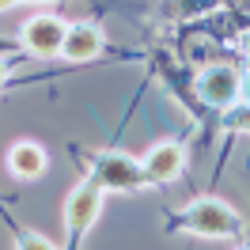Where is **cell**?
I'll use <instances>...</instances> for the list:
<instances>
[{"label":"cell","mask_w":250,"mask_h":250,"mask_svg":"<svg viewBox=\"0 0 250 250\" xmlns=\"http://www.w3.org/2000/svg\"><path fill=\"white\" fill-rule=\"evenodd\" d=\"M182 224H186L189 231H197V235H208V239L243 231V216L235 212L231 205H224L220 197H197V201L182 212Z\"/></svg>","instance_id":"obj_1"},{"label":"cell","mask_w":250,"mask_h":250,"mask_svg":"<svg viewBox=\"0 0 250 250\" xmlns=\"http://www.w3.org/2000/svg\"><path fill=\"white\" fill-rule=\"evenodd\" d=\"M91 178L103 189H137V186L148 182V178H144V167L133 156H125V152H99Z\"/></svg>","instance_id":"obj_2"},{"label":"cell","mask_w":250,"mask_h":250,"mask_svg":"<svg viewBox=\"0 0 250 250\" xmlns=\"http://www.w3.org/2000/svg\"><path fill=\"white\" fill-rule=\"evenodd\" d=\"M99 208H103V186H99L95 178H83V182L68 193V205H64V224H68V231L83 235L95 224Z\"/></svg>","instance_id":"obj_3"},{"label":"cell","mask_w":250,"mask_h":250,"mask_svg":"<svg viewBox=\"0 0 250 250\" xmlns=\"http://www.w3.org/2000/svg\"><path fill=\"white\" fill-rule=\"evenodd\" d=\"M64 34H68V27L57 16H31L23 23L19 38H23V46L31 49V53L53 57V53H64Z\"/></svg>","instance_id":"obj_4"},{"label":"cell","mask_w":250,"mask_h":250,"mask_svg":"<svg viewBox=\"0 0 250 250\" xmlns=\"http://www.w3.org/2000/svg\"><path fill=\"white\" fill-rule=\"evenodd\" d=\"M141 167H144V178H148V182H171V178H178L182 167H186V148L178 141H163L141 159Z\"/></svg>","instance_id":"obj_5"},{"label":"cell","mask_w":250,"mask_h":250,"mask_svg":"<svg viewBox=\"0 0 250 250\" xmlns=\"http://www.w3.org/2000/svg\"><path fill=\"white\" fill-rule=\"evenodd\" d=\"M197 95H201L208 106H228L235 95H239V76L228 64H208L201 76H197Z\"/></svg>","instance_id":"obj_6"},{"label":"cell","mask_w":250,"mask_h":250,"mask_svg":"<svg viewBox=\"0 0 250 250\" xmlns=\"http://www.w3.org/2000/svg\"><path fill=\"white\" fill-rule=\"evenodd\" d=\"M46 148L34 141H19L12 144V152H8V171L16 174V178H38V174L46 171Z\"/></svg>","instance_id":"obj_7"},{"label":"cell","mask_w":250,"mask_h":250,"mask_svg":"<svg viewBox=\"0 0 250 250\" xmlns=\"http://www.w3.org/2000/svg\"><path fill=\"white\" fill-rule=\"evenodd\" d=\"M103 49V31L95 23H72L64 34V57L72 61H91L95 53Z\"/></svg>","instance_id":"obj_8"},{"label":"cell","mask_w":250,"mask_h":250,"mask_svg":"<svg viewBox=\"0 0 250 250\" xmlns=\"http://www.w3.org/2000/svg\"><path fill=\"white\" fill-rule=\"evenodd\" d=\"M16 250H57L49 239H42L38 231H19V239H16Z\"/></svg>","instance_id":"obj_9"},{"label":"cell","mask_w":250,"mask_h":250,"mask_svg":"<svg viewBox=\"0 0 250 250\" xmlns=\"http://www.w3.org/2000/svg\"><path fill=\"white\" fill-rule=\"evenodd\" d=\"M228 125H235V129H250V106H243V110H235L231 118H228Z\"/></svg>","instance_id":"obj_10"},{"label":"cell","mask_w":250,"mask_h":250,"mask_svg":"<svg viewBox=\"0 0 250 250\" xmlns=\"http://www.w3.org/2000/svg\"><path fill=\"white\" fill-rule=\"evenodd\" d=\"M4 76H8V68H4V61H0V87H4Z\"/></svg>","instance_id":"obj_11"}]
</instances>
